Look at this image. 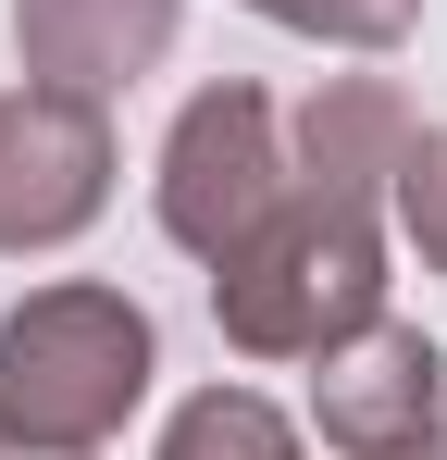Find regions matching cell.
Returning <instances> with one entry per match:
<instances>
[{"instance_id": "30bf717a", "label": "cell", "mask_w": 447, "mask_h": 460, "mask_svg": "<svg viewBox=\"0 0 447 460\" xmlns=\"http://www.w3.org/2000/svg\"><path fill=\"white\" fill-rule=\"evenodd\" d=\"M385 212H398V236L423 249V274H447V125H410V150H398V187H385Z\"/></svg>"}, {"instance_id": "5b68a950", "label": "cell", "mask_w": 447, "mask_h": 460, "mask_svg": "<svg viewBox=\"0 0 447 460\" xmlns=\"http://www.w3.org/2000/svg\"><path fill=\"white\" fill-rule=\"evenodd\" d=\"M311 423H323V448H385V436H410V423H447V361L423 323H385L372 311L361 336H336L323 349V374H311Z\"/></svg>"}, {"instance_id": "9c48e42d", "label": "cell", "mask_w": 447, "mask_h": 460, "mask_svg": "<svg viewBox=\"0 0 447 460\" xmlns=\"http://www.w3.org/2000/svg\"><path fill=\"white\" fill-rule=\"evenodd\" d=\"M249 13L286 38H323V50H398L423 25V0H249Z\"/></svg>"}, {"instance_id": "8992f818", "label": "cell", "mask_w": 447, "mask_h": 460, "mask_svg": "<svg viewBox=\"0 0 447 460\" xmlns=\"http://www.w3.org/2000/svg\"><path fill=\"white\" fill-rule=\"evenodd\" d=\"M187 0H13V63L25 87H74V100H112L174 50Z\"/></svg>"}, {"instance_id": "277c9868", "label": "cell", "mask_w": 447, "mask_h": 460, "mask_svg": "<svg viewBox=\"0 0 447 460\" xmlns=\"http://www.w3.org/2000/svg\"><path fill=\"white\" fill-rule=\"evenodd\" d=\"M112 100L74 87H0V261L13 249H63L112 212Z\"/></svg>"}, {"instance_id": "3957f363", "label": "cell", "mask_w": 447, "mask_h": 460, "mask_svg": "<svg viewBox=\"0 0 447 460\" xmlns=\"http://www.w3.org/2000/svg\"><path fill=\"white\" fill-rule=\"evenodd\" d=\"M274 199H286V112L236 75L199 87L174 112V137H162V236L187 261H224Z\"/></svg>"}, {"instance_id": "ba28073f", "label": "cell", "mask_w": 447, "mask_h": 460, "mask_svg": "<svg viewBox=\"0 0 447 460\" xmlns=\"http://www.w3.org/2000/svg\"><path fill=\"white\" fill-rule=\"evenodd\" d=\"M162 460H298V423L261 385H199V398L162 423Z\"/></svg>"}, {"instance_id": "8fae6325", "label": "cell", "mask_w": 447, "mask_h": 460, "mask_svg": "<svg viewBox=\"0 0 447 460\" xmlns=\"http://www.w3.org/2000/svg\"><path fill=\"white\" fill-rule=\"evenodd\" d=\"M361 460H447V423H410V436H385V448H361Z\"/></svg>"}, {"instance_id": "52a82bcc", "label": "cell", "mask_w": 447, "mask_h": 460, "mask_svg": "<svg viewBox=\"0 0 447 460\" xmlns=\"http://www.w3.org/2000/svg\"><path fill=\"white\" fill-rule=\"evenodd\" d=\"M398 150H410V100L385 75H336V87H311L298 100V125H286V162L298 174H323V187H398Z\"/></svg>"}, {"instance_id": "6da1fadb", "label": "cell", "mask_w": 447, "mask_h": 460, "mask_svg": "<svg viewBox=\"0 0 447 460\" xmlns=\"http://www.w3.org/2000/svg\"><path fill=\"white\" fill-rule=\"evenodd\" d=\"M385 311V199L286 162V199L212 261V323L249 361H323Z\"/></svg>"}, {"instance_id": "7c38bea8", "label": "cell", "mask_w": 447, "mask_h": 460, "mask_svg": "<svg viewBox=\"0 0 447 460\" xmlns=\"http://www.w3.org/2000/svg\"><path fill=\"white\" fill-rule=\"evenodd\" d=\"M0 460H13V448H0Z\"/></svg>"}, {"instance_id": "7a4b0ae2", "label": "cell", "mask_w": 447, "mask_h": 460, "mask_svg": "<svg viewBox=\"0 0 447 460\" xmlns=\"http://www.w3.org/2000/svg\"><path fill=\"white\" fill-rule=\"evenodd\" d=\"M162 374V336L125 287H38L0 323V448L13 460H87L125 436V411Z\"/></svg>"}]
</instances>
